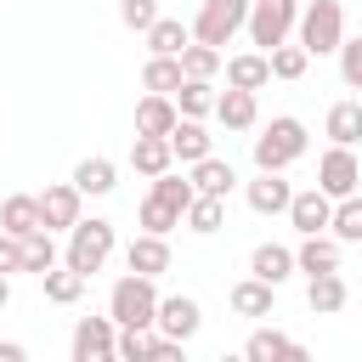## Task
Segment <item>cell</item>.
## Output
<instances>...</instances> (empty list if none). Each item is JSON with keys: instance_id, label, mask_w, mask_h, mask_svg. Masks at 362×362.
<instances>
[{"instance_id": "30", "label": "cell", "mask_w": 362, "mask_h": 362, "mask_svg": "<svg viewBox=\"0 0 362 362\" xmlns=\"http://www.w3.org/2000/svg\"><path fill=\"white\" fill-rule=\"evenodd\" d=\"M141 40H147V51H158V57H181V51H187V40H192V23H181V17H164V11H158V23H153Z\"/></svg>"}, {"instance_id": "10", "label": "cell", "mask_w": 362, "mask_h": 362, "mask_svg": "<svg viewBox=\"0 0 362 362\" xmlns=\"http://www.w3.org/2000/svg\"><path fill=\"white\" fill-rule=\"evenodd\" d=\"M153 328L170 334V339H192V334L204 328V305H198L192 294H158V317H153Z\"/></svg>"}, {"instance_id": "29", "label": "cell", "mask_w": 362, "mask_h": 362, "mask_svg": "<svg viewBox=\"0 0 362 362\" xmlns=\"http://www.w3.org/2000/svg\"><path fill=\"white\" fill-rule=\"evenodd\" d=\"M85 283H90V277H85V272H74V266H62V260H57L51 272H40V288H45V300H51V305H79Z\"/></svg>"}, {"instance_id": "15", "label": "cell", "mask_w": 362, "mask_h": 362, "mask_svg": "<svg viewBox=\"0 0 362 362\" xmlns=\"http://www.w3.org/2000/svg\"><path fill=\"white\" fill-rule=\"evenodd\" d=\"M249 277L283 288V283L294 277V249H288V243H255V249H249Z\"/></svg>"}, {"instance_id": "37", "label": "cell", "mask_w": 362, "mask_h": 362, "mask_svg": "<svg viewBox=\"0 0 362 362\" xmlns=\"http://www.w3.org/2000/svg\"><path fill=\"white\" fill-rule=\"evenodd\" d=\"M136 221H141V232H158V238H170V232L181 226V209L147 192V198H141V209H136Z\"/></svg>"}, {"instance_id": "43", "label": "cell", "mask_w": 362, "mask_h": 362, "mask_svg": "<svg viewBox=\"0 0 362 362\" xmlns=\"http://www.w3.org/2000/svg\"><path fill=\"white\" fill-rule=\"evenodd\" d=\"M28 356V345H17V339H0V362H23Z\"/></svg>"}, {"instance_id": "33", "label": "cell", "mask_w": 362, "mask_h": 362, "mask_svg": "<svg viewBox=\"0 0 362 362\" xmlns=\"http://www.w3.org/2000/svg\"><path fill=\"white\" fill-rule=\"evenodd\" d=\"M181 79H187V74H181V57H158V51H147V62H141V90L170 96Z\"/></svg>"}, {"instance_id": "34", "label": "cell", "mask_w": 362, "mask_h": 362, "mask_svg": "<svg viewBox=\"0 0 362 362\" xmlns=\"http://www.w3.org/2000/svg\"><path fill=\"white\" fill-rule=\"evenodd\" d=\"M57 260H62V249H57V232L34 226V232L23 238V272H34V277H40V272H51Z\"/></svg>"}, {"instance_id": "21", "label": "cell", "mask_w": 362, "mask_h": 362, "mask_svg": "<svg viewBox=\"0 0 362 362\" xmlns=\"http://www.w3.org/2000/svg\"><path fill=\"white\" fill-rule=\"evenodd\" d=\"M226 300H232V311H238V317H272V311H277V288H272V283H260V277H238Z\"/></svg>"}, {"instance_id": "42", "label": "cell", "mask_w": 362, "mask_h": 362, "mask_svg": "<svg viewBox=\"0 0 362 362\" xmlns=\"http://www.w3.org/2000/svg\"><path fill=\"white\" fill-rule=\"evenodd\" d=\"M23 272V238L0 232V277H17Z\"/></svg>"}, {"instance_id": "9", "label": "cell", "mask_w": 362, "mask_h": 362, "mask_svg": "<svg viewBox=\"0 0 362 362\" xmlns=\"http://www.w3.org/2000/svg\"><path fill=\"white\" fill-rule=\"evenodd\" d=\"M113 334H119L113 317H79L74 339H68V356L74 362H113Z\"/></svg>"}, {"instance_id": "26", "label": "cell", "mask_w": 362, "mask_h": 362, "mask_svg": "<svg viewBox=\"0 0 362 362\" xmlns=\"http://www.w3.org/2000/svg\"><path fill=\"white\" fill-rule=\"evenodd\" d=\"M181 113H175V96H158V90H147L141 102H136V136H170V124H175Z\"/></svg>"}, {"instance_id": "31", "label": "cell", "mask_w": 362, "mask_h": 362, "mask_svg": "<svg viewBox=\"0 0 362 362\" xmlns=\"http://www.w3.org/2000/svg\"><path fill=\"white\" fill-rule=\"evenodd\" d=\"M170 96H175V113L181 119H209L215 113V79H181Z\"/></svg>"}, {"instance_id": "6", "label": "cell", "mask_w": 362, "mask_h": 362, "mask_svg": "<svg viewBox=\"0 0 362 362\" xmlns=\"http://www.w3.org/2000/svg\"><path fill=\"white\" fill-rule=\"evenodd\" d=\"M243 17H249V0H204L198 17H192V40L221 51V45H232L243 34Z\"/></svg>"}, {"instance_id": "44", "label": "cell", "mask_w": 362, "mask_h": 362, "mask_svg": "<svg viewBox=\"0 0 362 362\" xmlns=\"http://www.w3.org/2000/svg\"><path fill=\"white\" fill-rule=\"evenodd\" d=\"M11 305V277H0V311Z\"/></svg>"}, {"instance_id": "17", "label": "cell", "mask_w": 362, "mask_h": 362, "mask_svg": "<svg viewBox=\"0 0 362 362\" xmlns=\"http://www.w3.org/2000/svg\"><path fill=\"white\" fill-rule=\"evenodd\" d=\"M170 153H175V164H198L204 153H215V136L204 130V119H175L170 124Z\"/></svg>"}, {"instance_id": "39", "label": "cell", "mask_w": 362, "mask_h": 362, "mask_svg": "<svg viewBox=\"0 0 362 362\" xmlns=\"http://www.w3.org/2000/svg\"><path fill=\"white\" fill-rule=\"evenodd\" d=\"M113 362H147V328H119L113 334Z\"/></svg>"}, {"instance_id": "7", "label": "cell", "mask_w": 362, "mask_h": 362, "mask_svg": "<svg viewBox=\"0 0 362 362\" xmlns=\"http://www.w3.org/2000/svg\"><path fill=\"white\" fill-rule=\"evenodd\" d=\"M317 187H322L328 198H351V192L362 187V158H356V147L328 141V147L317 153Z\"/></svg>"}, {"instance_id": "25", "label": "cell", "mask_w": 362, "mask_h": 362, "mask_svg": "<svg viewBox=\"0 0 362 362\" xmlns=\"http://www.w3.org/2000/svg\"><path fill=\"white\" fill-rule=\"evenodd\" d=\"M226 85H238V90H266V85H272L266 51H238V57H226Z\"/></svg>"}, {"instance_id": "11", "label": "cell", "mask_w": 362, "mask_h": 362, "mask_svg": "<svg viewBox=\"0 0 362 362\" xmlns=\"http://www.w3.org/2000/svg\"><path fill=\"white\" fill-rule=\"evenodd\" d=\"M243 198H249L255 215H283L288 198H294V187L283 181V170H255V181H243Z\"/></svg>"}, {"instance_id": "22", "label": "cell", "mask_w": 362, "mask_h": 362, "mask_svg": "<svg viewBox=\"0 0 362 362\" xmlns=\"http://www.w3.org/2000/svg\"><path fill=\"white\" fill-rule=\"evenodd\" d=\"M345 300H351V288H345V277H339V272H317V277H305V305H311L317 317L345 311Z\"/></svg>"}, {"instance_id": "16", "label": "cell", "mask_w": 362, "mask_h": 362, "mask_svg": "<svg viewBox=\"0 0 362 362\" xmlns=\"http://www.w3.org/2000/svg\"><path fill=\"white\" fill-rule=\"evenodd\" d=\"M215 119H221L226 130H255V124H260V102H255V90H238V85L215 90Z\"/></svg>"}, {"instance_id": "5", "label": "cell", "mask_w": 362, "mask_h": 362, "mask_svg": "<svg viewBox=\"0 0 362 362\" xmlns=\"http://www.w3.org/2000/svg\"><path fill=\"white\" fill-rule=\"evenodd\" d=\"M294 17H300V0H249V17H243V34L255 51H272L294 34Z\"/></svg>"}, {"instance_id": "36", "label": "cell", "mask_w": 362, "mask_h": 362, "mask_svg": "<svg viewBox=\"0 0 362 362\" xmlns=\"http://www.w3.org/2000/svg\"><path fill=\"white\" fill-rule=\"evenodd\" d=\"M221 62H226V57H221L215 45H204V40H187V51H181V74H187V79H215Z\"/></svg>"}, {"instance_id": "35", "label": "cell", "mask_w": 362, "mask_h": 362, "mask_svg": "<svg viewBox=\"0 0 362 362\" xmlns=\"http://www.w3.org/2000/svg\"><path fill=\"white\" fill-rule=\"evenodd\" d=\"M328 232H334L339 243H362V192H351V198H334Z\"/></svg>"}, {"instance_id": "24", "label": "cell", "mask_w": 362, "mask_h": 362, "mask_svg": "<svg viewBox=\"0 0 362 362\" xmlns=\"http://www.w3.org/2000/svg\"><path fill=\"white\" fill-rule=\"evenodd\" d=\"M322 130H328V141H339V147H362V96L334 102L328 119H322Z\"/></svg>"}, {"instance_id": "1", "label": "cell", "mask_w": 362, "mask_h": 362, "mask_svg": "<svg viewBox=\"0 0 362 362\" xmlns=\"http://www.w3.org/2000/svg\"><path fill=\"white\" fill-rule=\"evenodd\" d=\"M107 317L119 328H153V317H158V277H141V272L124 266V277H113V288H107Z\"/></svg>"}, {"instance_id": "3", "label": "cell", "mask_w": 362, "mask_h": 362, "mask_svg": "<svg viewBox=\"0 0 362 362\" xmlns=\"http://www.w3.org/2000/svg\"><path fill=\"white\" fill-rule=\"evenodd\" d=\"M107 255H113V221H102V215H79L74 226H68V243H62V266H74V272H102L107 266Z\"/></svg>"}, {"instance_id": "8", "label": "cell", "mask_w": 362, "mask_h": 362, "mask_svg": "<svg viewBox=\"0 0 362 362\" xmlns=\"http://www.w3.org/2000/svg\"><path fill=\"white\" fill-rule=\"evenodd\" d=\"M40 198V226L45 232H68L79 215H85V192L74 187V181H51L45 192H34Z\"/></svg>"}, {"instance_id": "23", "label": "cell", "mask_w": 362, "mask_h": 362, "mask_svg": "<svg viewBox=\"0 0 362 362\" xmlns=\"http://www.w3.org/2000/svg\"><path fill=\"white\" fill-rule=\"evenodd\" d=\"M243 356H249V362H277V356L300 362V356H305V345H300V339H288V334H277V328H255V334L243 339Z\"/></svg>"}, {"instance_id": "40", "label": "cell", "mask_w": 362, "mask_h": 362, "mask_svg": "<svg viewBox=\"0 0 362 362\" xmlns=\"http://www.w3.org/2000/svg\"><path fill=\"white\" fill-rule=\"evenodd\" d=\"M119 23L136 28V34H147L158 23V0H119Z\"/></svg>"}, {"instance_id": "20", "label": "cell", "mask_w": 362, "mask_h": 362, "mask_svg": "<svg viewBox=\"0 0 362 362\" xmlns=\"http://www.w3.org/2000/svg\"><path fill=\"white\" fill-rule=\"evenodd\" d=\"M175 164V153H170V136H130V170L136 175H164Z\"/></svg>"}, {"instance_id": "12", "label": "cell", "mask_w": 362, "mask_h": 362, "mask_svg": "<svg viewBox=\"0 0 362 362\" xmlns=\"http://www.w3.org/2000/svg\"><path fill=\"white\" fill-rule=\"evenodd\" d=\"M283 215H288V226H294L300 238H305V232H328L334 198H328L322 187H305V192H294V198H288V209H283Z\"/></svg>"}, {"instance_id": "14", "label": "cell", "mask_w": 362, "mask_h": 362, "mask_svg": "<svg viewBox=\"0 0 362 362\" xmlns=\"http://www.w3.org/2000/svg\"><path fill=\"white\" fill-rule=\"evenodd\" d=\"M124 266L141 272V277H164V272H170V238H158V232H136L130 249H124Z\"/></svg>"}, {"instance_id": "38", "label": "cell", "mask_w": 362, "mask_h": 362, "mask_svg": "<svg viewBox=\"0 0 362 362\" xmlns=\"http://www.w3.org/2000/svg\"><path fill=\"white\" fill-rule=\"evenodd\" d=\"M153 198H164V204L187 209V204H192V175H175V164H170L164 175H153Z\"/></svg>"}, {"instance_id": "18", "label": "cell", "mask_w": 362, "mask_h": 362, "mask_svg": "<svg viewBox=\"0 0 362 362\" xmlns=\"http://www.w3.org/2000/svg\"><path fill=\"white\" fill-rule=\"evenodd\" d=\"M68 181H74L85 198H107V192L119 187V164H113V158H102V153H90V158H79V164H74V175H68Z\"/></svg>"}, {"instance_id": "4", "label": "cell", "mask_w": 362, "mask_h": 362, "mask_svg": "<svg viewBox=\"0 0 362 362\" xmlns=\"http://www.w3.org/2000/svg\"><path fill=\"white\" fill-rule=\"evenodd\" d=\"M294 34L311 57H334L339 40H345V6L339 0H305L300 17H294Z\"/></svg>"}, {"instance_id": "19", "label": "cell", "mask_w": 362, "mask_h": 362, "mask_svg": "<svg viewBox=\"0 0 362 362\" xmlns=\"http://www.w3.org/2000/svg\"><path fill=\"white\" fill-rule=\"evenodd\" d=\"M187 175H192V192H215V198H232V187H238L232 158H215V153H204L198 164H187Z\"/></svg>"}, {"instance_id": "27", "label": "cell", "mask_w": 362, "mask_h": 362, "mask_svg": "<svg viewBox=\"0 0 362 362\" xmlns=\"http://www.w3.org/2000/svg\"><path fill=\"white\" fill-rule=\"evenodd\" d=\"M181 221H187V232L215 238V232L226 226V198H215V192H192V204L181 209Z\"/></svg>"}, {"instance_id": "2", "label": "cell", "mask_w": 362, "mask_h": 362, "mask_svg": "<svg viewBox=\"0 0 362 362\" xmlns=\"http://www.w3.org/2000/svg\"><path fill=\"white\" fill-rule=\"evenodd\" d=\"M249 153H255V170H288L294 158H305V153H311V130H305L294 113H277V119L255 136V147H249Z\"/></svg>"}, {"instance_id": "28", "label": "cell", "mask_w": 362, "mask_h": 362, "mask_svg": "<svg viewBox=\"0 0 362 362\" xmlns=\"http://www.w3.org/2000/svg\"><path fill=\"white\" fill-rule=\"evenodd\" d=\"M34 226H40V198H34V192H11V198H0V232L28 238Z\"/></svg>"}, {"instance_id": "45", "label": "cell", "mask_w": 362, "mask_h": 362, "mask_svg": "<svg viewBox=\"0 0 362 362\" xmlns=\"http://www.w3.org/2000/svg\"><path fill=\"white\" fill-rule=\"evenodd\" d=\"M0 141H6V136H0Z\"/></svg>"}, {"instance_id": "32", "label": "cell", "mask_w": 362, "mask_h": 362, "mask_svg": "<svg viewBox=\"0 0 362 362\" xmlns=\"http://www.w3.org/2000/svg\"><path fill=\"white\" fill-rule=\"evenodd\" d=\"M266 62H272V79L294 85V79H305V68H311V51H305L300 40H283V45H272V51H266Z\"/></svg>"}, {"instance_id": "41", "label": "cell", "mask_w": 362, "mask_h": 362, "mask_svg": "<svg viewBox=\"0 0 362 362\" xmlns=\"http://www.w3.org/2000/svg\"><path fill=\"white\" fill-rule=\"evenodd\" d=\"M339 79L351 85V90H362V40H339Z\"/></svg>"}, {"instance_id": "13", "label": "cell", "mask_w": 362, "mask_h": 362, "mask_svg": "<svg viewBox=\"0 0 362 362\" xmlns=\"http://www.w3.org/2000/svg\"><path fill=\"white\" fill-rule=\"evenodd\" d=\"M339 255H345V243H339L334 232H305L300 249H294V272H305V277H317V272H339Z\"/></svg>"}]
</instances>
